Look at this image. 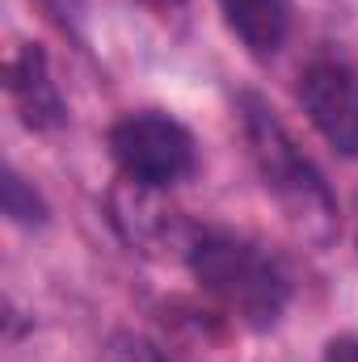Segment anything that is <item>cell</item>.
I'll return each instance as SVG.
<instances>
[{
	"label": "cell",
	"instance_id": "cell-1",
	"mask_svg": "<svg viewBox=\"0 0 358 362\" xmlns=\"http://www.w3.org/2000/svg\"><path fill=\"white\" fill-rule=\"evenodd\" d=\"M190 270L228 316L249 329L278 325L291 299V282L278 270V262L232 232H198L190 240Z\"/></svg>",
	"mask_w": 358,
	"mask_h": 362
},
{
	"label": "cell",
	"instance_id": "cell-2",
	"mask_svg": "<svg viewBox=\"0 0 358 362\" xmlns=\"http://www.w3.org/2000/svg\"><path fill=\"white\" fill-rule=\"evenodd\" d=\"M245 135L258 160V173L266 189L282 202V211L316 240H329L337 228V206L325 177L312 169V160L295 148L287 127L274 118V110L262 105L258 97H245Z\"/></svg>",
	"mask_w": 358,
	"mask_h": 362
},
{
	"label": "cell",
	"instance_id": "cell-3",
	"mask_svg": "<svg viewBox=\"0 0 358 362\" xmlns=\"http://www.w3.org/2000/svg\"><path fill=\"white\" fill-rule=\"evenodd\" d=\"M110 152L122 177L144 189H165L194 169V135L156 110L118 118L110 131Z\"/></svg>",
	"mask_w": 358,
	"mask_h": 362
},
{
	"label": "cell",
	"instance_id": "cell-4",
	"mask_svg": "<svg viewBox=\"0 0 358 362\" xmlns=\"http://www.w3.org/2000/svg\"><path fill=\"white\" fill-rule=\"evenodd\" d=\"M299 101L312 127L342 156H358V76L337 59H316L299 76Z\"/></svg>",
	"mask_w": 358,
	"mask_h": 362
},
{
	"label": "cell",
	"instance_id": "cell-5",
	"mask_svg": "<svg viewBox=\"0 0 358 362\" xmlns=\"http://www.w3.org/2000/svg\"><path fill=\"white\" fill-rule=\"evenodd\" d=\"M8 97L21 114V122L30 131H55L64 122V97L51 81V68H47V55L38 42H21L8 59Z\"/></svg>",
	"mask_w": 358,
	"mask_h": 362
},
{
	"label": "cell",
	"instance_id": "cell-6",
	"mask_svg": "<svg viewBox=\"0 0 358 362\" xmlns=\"http://www.w3.org/2000/svg\"><path fill=\"white\" fill-rule=\"evenodd\" d=\"M219 8L253 55H274L291 30V0H219Z\"/></svg>",
	"mask_w": 358,
	"mask_h": 362
},
{
	"label": "cell",
	"instance_id": "cell-7",
	"mask_svg": "<svg viewBox=\"0 0 358 362\" xmlns=\"http://www.w3.org/2000/svg\"><path fill=\"white\" fill-rule=\"evenodd\" d=\"M4 211H8V219H17V223H42V202H38V194L34 189H25V181L17 177V173H8L4 177Z\"/></svg>",
	"mask_w": 358,
	"mask_h": 362
},
{
	"label": "cell",
	"instance_id": "cell-8",
	"mask_svg": "<svg viewBox=\"0 0 358 362\" xmlns=\"http://www.w3.org/2000/svg\"><path fill=\"white\" fill-rule=\"evenodd\" d=\"M325 362H358V341H350V337L333 341V346L325 350Z\"/></svg>",
	"mask_w": 358,
	"mask_h": 362
},
{
	"label": "cell",
	"instance_id": "cell-9",
	"mask_svg": "<svg viewBox=\"0 0 358 362\" xmlns=\"http://www.w3.org/2000/svg\"><path fill=\"white\" fill-rule=\"evenodd\" d=\"M139 362H169V358H161V354H152V350H148V354H144Z\"/></svg>",
	"mask_w": 358,
	"mask_h": 362
}]
</instances>
